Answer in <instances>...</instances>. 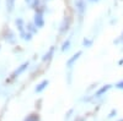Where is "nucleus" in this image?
I'll return each mask as SVG.
<instances>
[{
    "label": "nucleus",
    "mask_w": 123,
    "mask_h": 121,
    "mask_svg": "<svg viewBox=\"0 0 123 121\" xmlns=\"http://www.w3.org/2000/svg\"><path fill=\"white\" fill-rule=\"evenodd\" d=\"M47 84H48V82H47V81H43V82H42V83H41V84H39V86L36 88V90H37V92H41V90H42V89H43V88H44Z\"/></svg>",
    "instance_id": "nucleus-2"
},
{
    "label": "nucleus",
    "mask_w": 123,
    "mask_h": 121,
    "mask_svg": "<svg viewBox=\"0 0 123 121\" xmlns=\"http://www.w3.org/2000/svg\"><path fill=\"white\" fill-rule=\"evenodd\" d=\"M27 65H28V64L26 63V64H24V65H22L21 67H20L18 70H16V71H15V74H14V76H16V75H18V74H20V72H21V71H24V70H25V68L27 67Z\"/></svg>",
    "instance_id": "nucleus-3"
},
{
    "label": "nucleus",
    "mask_w": 123,
    "mask_h": 121,
    "mask_svg": "<svg viewBox=\"0 0 123 121\" xmlns=\"http://www.w3.org/2000/svg\"><path fill=\"white\" fill-rule=\"evenodd\" d=\"M108 88H110V86H105L104 88H101V89L98 90V92H97V95H101V94L104 93V92H106V90H107Z\"/></svg>",
    "instance_id": "nucleus-6"
},
{
    "label": "nucleus",
    "mask_w": 123,
    "mask_h": 121,
    "mask_svg": "<svg viewBox=\"0 0 123 121\" xmlns=\"http://www.w3.org/2000/svg\"><path fill=\"white\" fill-rule=\"evenodd\" d=\"M80 54H81L80 52H79V53H76V54H75V55H74V56H73V58H71V59L69 60V61H68V65L70 66V65H71V64H73V63L75 61V60H76V59H78V58L80 56Z\"/></svg>",
    "instance_id": "nucleus-1"
},
{
    "label": "nucleus",
    "mask_w": 123,
    "mask_h": 121,
    "mask_svg": "<svg viewBox=\"0 0 123 121\" xmlns=\"http://www.w3.org/2000/svg\"><path fill=\"white\" fill-rule=\"evenodd\" d=\"M26 121H38V116L37 115H31L26 119Z\"/></svg>",
    "instance_id": "nucleus-5"
},
{
    "label": "nucleus",
    "mask_w": 123,
    "mask_h": 121,
    "mask_svg": "<svg viewBox=\"0 0 123 121\" xmlns=\"http://www.w3.org/2000/svg\"><path fill=\"white\" fill-rule=\"evenodd\" d=\"M117 87H118V88H123V81H122V82H119V83L117 84Z\"/></svg>",
    "instance_id": "nucleus-7"
},
{
    "label": "nucleus",
    "mask_w": 123,
    "mask_h": 121,
    "mask_svg": "<svg viewBox=\"0 0 123 121\" xmlns=\"http://www.w3.org/2000/svg\"><path fill=\"white\" fill-rule=\"evenodd\" d=\"M36 23L38 26H42L43 25V21H42V18H41V15H37L36 16Z\"/></svg>",
    "instance_id": "nucleus-4"
}]
</instances>
